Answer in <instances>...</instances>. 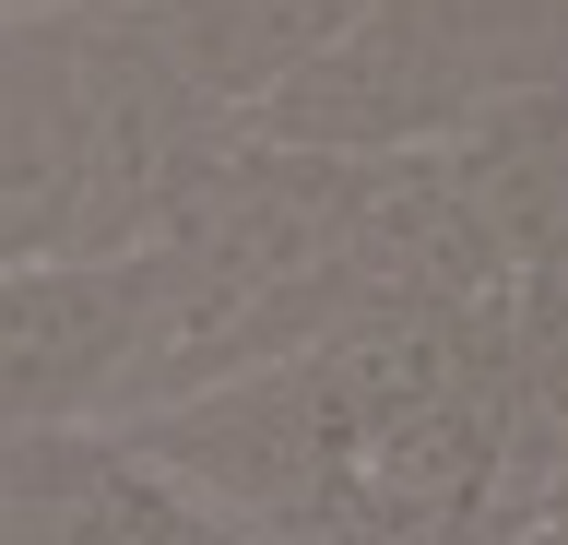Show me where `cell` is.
<instances>
[{"mask_svg": "<svg viewBox=\"0 0 568 545\" xmlns=\"http://www.w3.org/2000/svg\"><path fill=\"white\" fill-rule=\"evenodd\" d=\"M71 37H83V202H71V250H142L166 202L213 166L225 119L154 60L119 0H71Z\"/></svg>", "mask_w": 568, "mask_h": 545, "instance_id": "obj_2", "label": "cell"}, {"mask_svg": "<svg viewBox=\"0 0 568 545\" xmlns=\"http://www.w3.org/2000/svg\"><path fill=\"white\" fill-rule=\"evenodd\" d=\"M532 83H568V0H355V24L296 60L248 131L308 154H415Z\"/></svg>", "mask_w": 568, "mask_h": 545, "instance_id": "obj_1", "label": "cell"}, {"mask_svg": "<svg viewBox=\"0 0 568 545\" xmlns=\"http://www.w3.org/2000/svg\"><path fill=\"white\" fill-rule=\"evenodd\" d=\"M0 12H60V0H0Z\"/></svg>", "mask_w": 568, "mask_h": 545, "instance_id": "obj_9", "label": "cell"}, {"mask_svg": "<svg viewBox=\"0 0 568 545\" xmlns=\"http://www.w3.org/2000/svg\"><path fill=\"white\" fill-rule=\"evenodd\" d=\"M83 202V37L60 12H0V273L71 250Z\"/></svg>", "mask_w": 568, "mask_h": 545, "instance_id": "obj_4", "label": "cell"}, {"mask_svg": "<svg viewBox=\"0 0 568 545\" xmlns=\"http://www.w3.org/2000/svg\"><path fill=\"white\" fill-rule=\"evenodd\" d=\"M119 12L154 37V60H166L225 131H248V108L355 24V0H119Z\"/></svg>", "mask_w": 568, "mask_h": 545, "instance_id": "obj_6", "label": "cell"}, {"mask_svg": "<svg viewBox=\"0 0 568 545\" xmlns=\"http://www.w3.org/2000/svg\"><path fill=\"white\" fill-rule=\"evenodd\" d=\"M462 214L474 238L497 250V273L521 285V273H568V83H532V95H497L486 119H462L450 143Z\"/></svg>", "mask_w": 568, "mask_h": 545, "instance_id": "obj_5", "label": "cell"}, {"mask_svg": "<svg viewBox=\"0 0 568 545\" xmlns=\"http://www.w3.org/2000/svg\"><path fill=\"white\" fill-rule=\"evenodd\" d=\"M142 356V250H60L0 273V427H83Z\"/></svg>", "mask_w": 568, "mask_h": 545, "instance_id": "obj_3", "label": "cell"}, {"mask_svg": "<svg viewBox=\"0 0 568 545\" xmlns=\"http://www.w3.org/2000/svg\"><path fill=\"white\" fill-rule=\"evenodd\" d=\"M568 486V273L509 285V392H497V534Z\"/></svg>", "mask_w": 568, "mask_h": 545, "instance_id": "obj_7", "label": "cell"}, {"mask_svg": "<svg viewBox=\"0 0 568 545\" xmlns=\"http://www.w3.org/2000/svg\"><path fill=\"white\" fill-rule=\"evenodd\" d=\"M213 545H379V534H225L213 522Z\"/></svg>", "mask_w": 568, "mask_h": 545, "instance_id": "obj_8", "label": "cell"}]
</instances>
